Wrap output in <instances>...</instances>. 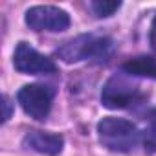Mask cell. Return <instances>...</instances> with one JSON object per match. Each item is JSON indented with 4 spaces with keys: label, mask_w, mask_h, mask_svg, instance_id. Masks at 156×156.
Returning <instances> with one entry per match:
<instances>
[{
    "label": "cell",
    "mask_w": 156,
    "mask_h": 156,
    "mask_svg": "<svg viewBox=\"0 0 156 156\" xmlns=\"http://www.w3.org/2000/svg\"><path fill=\"white\" fill-rule=\"evenodd\" d=\"M98 136L103 147L114 152H129L132 151L138 141L141 132L138 127L123 118H103L98 123Z\"/></svg>",
    "instance_id": "7a4b0ae2"
},
{
    "label": "cell",
    "mask_w": 156,
    "mask_h": 156,
    "mask_svg": "<svg viewBox=\"0 0 156 156\" xmlns=\"http://www.w3.org/2000/svg\"><path fill=\"white\" fill-rule=\"evenodd\" d=\"M121 70L129 75L134 77H149V79H156V59L152 57H134L127 61Z\"/></svg>",
    "instance_id": "ba28073f"
},
{
    "label": "cell",
    "mask_w": 156,
    "mask_h": 156,
    "mask_svg": "<svg viewBox=\"0 0 156 156\" xmlns=\"http://www.w3.org/2000/svg\"><path fill=\"white\" fill-rule=\"evenodd\" d=\"M114 51V42L108 37L85 33L77 35L75 39H70L57 50V57L64 62H77V61H98L105 62Z\"/></svg>",
    "instance_id": "6da1fadb"
},
{
    "label": "cell",
    "mask_w": 156,
    "mask_h": 156,
    "mask_svg": "<svg viewBox=\"0 0 156 156\" xmlns=\"http://www.w3.org/2000/svg\"><path fill=\"white\" fill-rule=\"evenodd\" d=\"M138 98V85L132 83V75L125 73L123 70L119 73H114L105 83L101 92V103L107 108H125Z\"/></svg>",
    "instance_id": "3957f363"
},
{
    "label": "cell",
    "mask_w": 156,
    "mask_h": 156,
    "mask_svg": "<svg viewBox=\"0 0 156 156\" xmlns=\"http://www.w3.org/2000/svg\"><path fill=\"white\" fill-rule=\"evenodd\" d=\"M26 24L33 31H64L70 26V15L55 6H33L26 11Z\"/></svg>",
    "instance_id": "5b68a950"
},
{
    "label": "cell",
    "mask_w": 156,
    "mask_h": 156,
    "mask_svg": "<svg viewBox=\"0 0 156 156\" xmlns=\"http://www.w3.org/2000/svg\"><path fill=\"white\" fill-rule=\"evenodd\" d=\"M143 145L147 152H156V108L151 110L147 118V127L143 130Z\"/></svg>",
    "instance_id": "9c48e42d"
},
{
    "label": "cell",
    "mask_w": 156,
    "mask_h": 156,
    "mask_svg": "<svg viewBox=\"0 0 156 156\" xmlns=\"http://www.w3.org/2000/svg\"><path fill=\"white\" fill-rule=\"evenodd\" d=\"M17 101L30 118L42 121L48 118V114L51 110L53 90L44 85H26L19 90Z\"/></svg>",
    "instance_id": "277c9868"
},
{
    "label": "cell",
    "mask_w": 156,
    "mask_h": 156,
    "mask_svg": "<svg viewBox=\"0 0 156 156\" xmlns=\"http://www.w3.org/2000/svg\"><path fill=\"white\" fill-rule=\"evenodd\" d=\"M9 116H11V103H9V99L4 96V118H2V121H8Z\"/></svg>",
    "instance_id": "7c38bea8"
},
{
    "label": "cell",
    "mask_w": 156,
    "mask_h": 156,
    "mask_svg": "<svg viewBox=\"0 0 156 156\" xmlns=\"http://www.w3.org/2000/svg\"><path fill=\"white\" fill-rule=\"evenodd\" d=\"M22 143H24V147H28L35 152L48 154V156H57L62 151L64 140H62L61 134L42 132V130H30V132H26Z\"/></svg>",
    "instance_id": "52a82bcc"
},
{
    "label": "cell",
    "mask_w": 156,
    "mask_h": 156,
    "mask_svg": "<svg viewBox=\"0 0 156 156\" xmlns=\"http://www.w3.org/2000/svg\"><path fill=\"white\" fill-rule=\"evenodd\" d=\"M13 64L19 72L22 73H31V75H39V73H53L57 70L55 62L39 53L35 48H31L28 42H19L15 55H13Z\"/></svg>",
    "instance_id": "8992f818"
},
{
    "label": "cell",
    "mask_w": 156,
    "mask_h": 156,
    "mask_svg": "<svg viewBox=\"0 0 156 156\" xmlns=\"http://www.w3.org/2000/svg\"><path fill=\"white\" fill-rule=\"evenodd\" d=\"M149 41H151V48H152V50H154V53H156V17H154V20H152V24H151Z\"/></svg>",
    "instance_id": "8fae6325"
},
{
    "label": "cell",
    "mask_w": 156,
    "mask_h": 156,
    "mask_svg": "<svg viewBox=\"0 0 156 156\" xmlns=\"http://www.w3.org/2000/svg\"><path fill=\"white\" fill-rule=\"evenodd\" d=\"M119 6H121L119 2H108V0H96V2L90 4V8L98 17H110L114 15V11L119 9Z\"/></svg>",
    "instance_id": "30bf717a"
}]
</instances>
